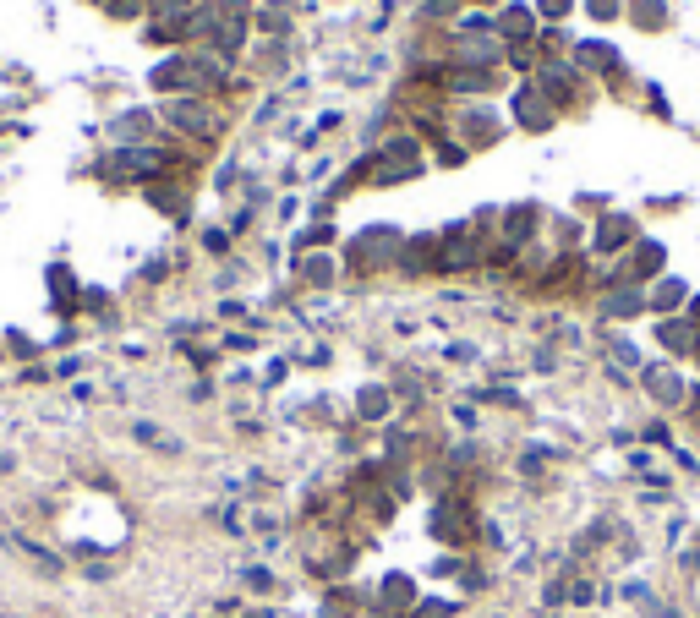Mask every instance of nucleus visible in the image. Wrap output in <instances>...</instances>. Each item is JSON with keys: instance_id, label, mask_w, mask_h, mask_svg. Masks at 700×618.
Here are the masks:
<instances>
[{"instance_id": "nucleus-10", "label": "nucleus", "mask_w": 700, "mask_h": 618, "mask_svg": "<svg viewBox=\"0 0 700 618\" xmlns=\"http://www.w3.org/2000/svg\"><path fill=\"white\" fill-rule=\"evenodd\" d=\"M247 586L252 591H268V586H274V575H268V569H247Z\"/></svg>"}, {"instance_id": "nucleus-9", "label": "nucleus", "mask_w": 700, "mask_h": 618, "mask_svg": "<svg viewBox=\"0 0 700 618\" xmlns=\"http://www.w3.org/2000/svg\"><path fill=\"white\" fill-rule=\"evenodd\" d=\"M662 340L668 345H695V334L684 329V323H662Z\"/></svg>"}, {"instance_id": "nucleus-8", "label": "nucleus", "mask_w": 700, "mask_h": 618, "mask_svg": "<svg viewBox=\"0 0 700 618\" xmlns=\"http://www.w3.org/2000/svg\"><path fill=\"white\" fill-rule=\"evenodd\" d=\"M411 613H416V618H454V602H438V597H427V602H416Z\"/></svg>"}, {"instance_id": "nucleus-2", "label": "nucleus", "mask_w": 700, "mask_h": 618, "mask_svg": "<svg viewBox=\"0 0 700 618\" xmlns=\"http://www.w3.org/2000/svg\"><path fill=\"white\" fill-rule=\"evenodd\" d=\"M646 383H651V394H657L662 405H679V400H684L679 372H668V367H651V372H646Z\"/></svg>"}, {"instance_id": "nucleus-6", "label": "nucleus", "mask_w": 700, "mask_h": 618, "mask_svg": "<svg viewBox=\"0 0 700 618\" xmlns=\"http://www.w3.org/2000/svg\"><path fill=\"white\" fill-rule=\"evenodd\" d=\"M629 241V219H608L602 225V247H624Z\"/></svg>"}, {"instance_id": "nucleus-1", "label": "nucleus", "mask_w": 700, "mask_h": 618, "mask_svg": "<svg viewBox=\"0 0 700 618\" xmlns=\"http://www.w3.org/2000/svg\"><path fill=\"white\" fill-rule=\"evenodd\" d=\"M465 520H471V515H465L460 498H438V504H433V536H438V542H460Z\"/></svg>"}, {"instance_id": "nucleus-11", "label": "nucleus", "mask_w": 700, "mask_h": 618, "mask_svg": "<svg viewBox=\"0 0 700 618\" xmlns=\"http://www.w3.org/2000/svg\"><path fill=\"white\" fill-rule=\"evenodd\" d=\"M695 323H700V301H695Z\"/></svg>"}, {"instance_id": "nucleus-3", "label": "nucleus", "mask_w": 700, "mask_h": 618, "mask_svg": "<svg viewBox=\"0 0 700 618\" xmlns=\"http://www.w3.org/2000/svg\"><path fill=\"white\" fill-rule=\"evenodd\" d=\"M383 602L389 608H416V586L405 575H383Z\"/></svg>"}, {"instance_id": "nucleus-5", "label": "nucleus", "mask_w": 700, "mask_h": 618, "mask_svg": "<svg viewBox=\"0 0 700 618\" xmlns=\"http://www.w3.org/2000/svg\"><path fill=\"white\" fill-rule=\"evenodd\" d=\"M608 312H613V318H629V312H640V290H618V296H608Z\"/></svg>"}, {"instance_id": "nucleus-7", "label": "nucleus", "mask_w": 700, "mask_h": 618, "mask_svg": "<svg viewBox=\"0 0 700 618\" xmlns=\"http://www.w3.org/2000/svg\"><path fill=\"white\" fill-rule=\"evenodd\" d=\"M651 301H657L662 312H673V307H679V301H684V285H679V279H668V285H662V290H657V296H651Z\"/></svg>"}, {"instance_id": "nucleus-4", "label": "nucleus", "mask_w": 700, "mask_h": 618, "mask_svg": "<svg viewBox=\"0 0 700 618\" xmlns=\"http://www.w3.org/2000/svg\"><path fill=\"white\" fill-rule=\"evenodd\" d=\"M361 416H367V422L389 416V394H383V389H361Z\"/></svg>"}]
</instances>
